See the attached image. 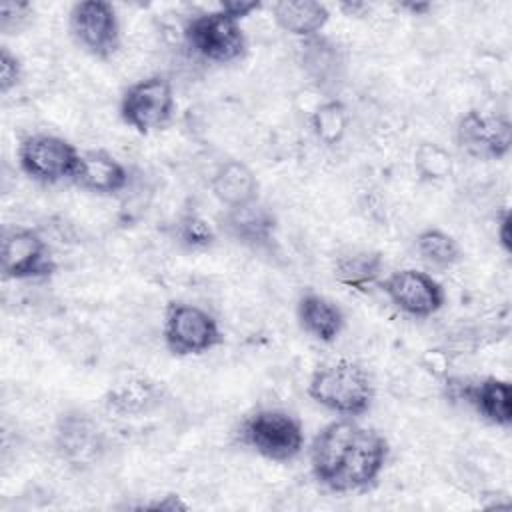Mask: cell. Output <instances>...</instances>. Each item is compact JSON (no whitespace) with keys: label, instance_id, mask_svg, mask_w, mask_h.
I'll use <instances>...</instances> for the list:
<instances>
[{"label":"cell","instance_id":"10","mask_svg":"<svg viewBox=\"0 0 512 512\" xmlns=\"http://www.w3.org/2000/svg\"><path fill=\"white\" fill-rule=\"evenodd\" d=\"M0 268L8 280H38L56 272L48 242L32 228H4L0 242Z\"/></svg>","mask_w":512,"mask_h":512},{"label":"cell","instance_id":"15","mask_svg":"<svg viewBox=\"0 0 512 512\" xmlns=\"http://www.w3.org/2000/svg\"><path fill=\"white\" fill-rule=\"evenodd\" d=\"M456 396L470 404L482 420L500 428L512 426V390L508 380L486 376L476 382H464L458 386Z\"/></svg>","mask_w":512,"mask_h":512},{"label":"cell","instance_id":"11","mask_svg":"<svg viewBox=\"0 0 512 512\" xmlns=\"http://www.w3.org/2000/svg\"><path fill=\"white\" fill-rule=\"evenodd\" d=\"M390 304L412 318H430L446 304L442 284L428 272L402 268L378 282Z\"/></svg>","mask_w":512,"mask_h":512},{"label":"cell","instance_id":"28","mask_svg":"<svg viewBox=\"0 0 512 512\" xmlns=\"http://www.w3.org/2000/svg\"><path fill=\"white\" fill-rule=\"evenodd\" d=\"M218 8L224 10L228 16H232V18H236L240 22L246 16L258 12L262 8V2L260 0H226Z\"/></svg>","mask_w":512,"mask_h":512},{"label":"cell","instance_id":"3","mask_svg":"<svg viewBox=\"0 0 512 512\" xmlns=\"http://www.w3.org/2000/svg\"><path fill=\"white\" fill-rule=\"evenodd\" d=\"M238 440L266 460L290 462L304 448V428L286 410L260 408L242 420Z\"/></svg>","mask_w":512,"mask_h":512},{"label":"cell","instance_id":"24","mask_svg":"<svg viewBox=\"0 0 512 512\" xmlns=\"http://www.w3.org/2000/svg\"><path fill=\"white\" fill-rule=\"evenodd\" d=\"M450 152L438 142H420L414 150V170L422 182H442L452 174Z\"/></svg>","mask_w":512,"mask_h":512},{"label":"cell","instance_id":"1","mask_svg":"<svg viewBox=\"0 0 512 512\" xmlns=\"http://www.w3.org/2000/svg\"><path fill=\"white\" fill-rule=\"evenodd\" d=\"M388 440L356 418H338L318 430L310 444V472L330 492H362L382 474Z\"/></svg>","mask_w":512,"mask_h":512},{"label":"cell","instance_id":"2","mask_svg":"<svg viewBox=\"0 0 512 512\" xmlns=\"http://www.w3.org/2000/svg\"><path fill=\"white\" fill-rule=\"evenodd\" d=\"M306 392L318 406L342 418L364 416L376 396L370 374L352 360H334L316 368L308 380Z\"/></svg>","mask_w":512,"mask_h":512},{"label":"cell","instance_id":"30","mask_svg":"<svg viewBox=\"0 0 512 512\" xmlns=\"http://www.w3.org/2000/svg\"><path fill=\"white\" fill-rule=\"evenodd\" d=\"M140 508H152V510H162V512H178V510H188V504L180 496L170 494V496H162L156 502L142 504Z\"/></svg>","mask_w":512,"mask_h":512},{"label":"cell","instance_id":"20","mask_svg":"<svg viewBox=\"0 0 512 512\" xmlns=\"http://www.w3.org/2000/svg\"><path fill=\"white\" fill-rule=\"evenodd\" d=\"M300 64L308 78L320 88L328 90L342 80L344 58L334 42L324 36H312L302 40Z\"/></svg>","mask_w":512,"mask_h":512},{"label":"cell","instance_id":"31","mask_svg":"<svg viewBox=\"0 0 512 512\" xmlns=\"http://www.w3.org/2000/svg\"><path fill=\"white\" fill-rule=\"evenodd\" d=\"M404 8H410L414 14H420V12H426L430 8V4H406Z\"/></svg>","mask_w":512,"mask_h":512},{"label":"cell","instance_id":"9","mask_svg":"<svg viewBox=\"0 0 512 512\" xmlns=\"http://www.w3.org/2000/svg\"><path fill=\"white\" fill-rule=\"evenodd\" d=\"M458 148L476 160H502L512 148V122L506 114L472 108L454 128Z\"/></svg>","mask_w":512,"mask_h":512},{"label":"cell","instance_id":"26","mask_svg":"<svg viewBox=\"0 0 512 512\" xmlns=\"http://www.w3.org/2000/svg\"><path fill=\"white\" fill-rule=\"evenodd\" d=\"M32 14L34 8L30 2L6 0L0 4V30L4 34H14L32 20Z\"/></svg>","mask_w":512,"mask_h":512},{"label":"cell","instance_id":"8","mask_svg":"<svg viewBox=\"0 0 512 512\" xmlns=\"http://www.w3.org/2000/svg\"><path fill=\"white\" fill-rule=\"evenodd\" d=\"M68 30L86 54L108 60L120 46L116 8L106 0H82L70 8Z\"/></svg>","mask_w":512,"mask_h":512},{"label":"cell","instance_id":"12","mask_svg":"<svg viewBox=\"0 0 512 512\" xmlns=\"http://www.w3.org/2000/svg\"><path fill=\"white\" fill-rule=\"evenodd\" d=\"M56 450L76 466H88L104 450L102 434L92 418L82 412L62 414L56 426Z\"/></svg>","mask_w":512,"mask_h":512},{"label":"cell","instance_id":"13","mask_svg":"<svg viewBox=\"0 0 512 512\" xmlns=\"http://www.w3.org/2000/svg\"><path fill=\"white\" fill-rule=\"evenodd\" d=\"M222 228L238 244L252 250H266L276 240L278 220L274 212L258 200L248 206L224 210Z\"/></svg>","mask_w":512,"mask_h":512},{"label":"cell","instance_id":"16","mask_svg":"<svg viewBox=\"0 0 512 512\" xmlns=\"http://www.w3.org/2000/svg\"><path fill=\"white\" fill-rule=\"evenodd\" d=\"M210 190L224 210L248 206L260 198V182L254 170L242 160H224L210 178Z\"/></svg>","mask_w":512,"mask_h":512},{"label":"cell","instance_id":"6","mask_svg":"<svg viewBox=\"0 0 512 512\" xmlns=\"http://www.w3.org/2000/svg\"><path fill=\"white\" fill-rule=\"evenodd\" d=\"M174 108V86L164 74L140 78L120 98V118L138 134L162 130L172 120Z\"/></svg>","mask_w":512,"mask_h":512},{"label":"cell","instance_id":"19","mask_svg":"<svg viewBox=\"0 0 512 512\" xmlns=\"http://www.w3.org/2000/svg\"><path fill=\"white\" fill-rule=\"evenodd\" d=\"M272 18L286 34L306 40L324 30L330 20V10L316 0H280L272 4Z\"/></svg>","mask_w":512,"mask_h":512},{"label":"cell","instance_id":"18","mask_svg":"<svg viewBox=\"0 0 512 512\" xmlns=\"http://www.w3.org/2000/svg\"><path fill=\"white\" fill-rule=\"evenodd\" d=\"M160 402H162V388L158 386V382L146 376H126L114 382L104 396L106 408L120 416L148 414Z\"/></svg>","mask_w":512,"mask_h":512},{"label":"cell","instance_id":"29","mask_svg":"<svg viewBox=\"0 0 512 512\" xmlns=\"http://www.w3.org/2000/svg\"><path fill=\"white\" fill-rule=\"evenodd\" d=\"M512 218H510V210L504 208L500 210V214L496 216V238H498V244L500 248L510 254L512 252Z\"/></svg>","mask_w":512,"mask_h":512},{"label":"cell","instance_id":"5","mask_svg":"<svg viewBox=\"0 0 512 512\" xmlns=\"http://www.w3.org/2000/svg\"><path fill=\"white\" fill-rule=\"evenodd\" d=\"M164 346L174 356H200L222 344L218 320L190 302H170L162 326Z\"/></svg>","mask_w":512,"mask_h":512},{"label":"cell","instance_id":"7","mask_svg":"<svg viewBox=\"0 0 512 512\" xmlns=\"http://www.w3.org/2000/svg\"><path fill=\"white\" fill-rule=\"evenodd\" d=\"M80 152L76 146L56 134H30L18 146V164L22 172L40 184H58L72 180Z\"/></svg>","mask_w":512,"mask_h":512},{"label":"cell","instance_id":"22","mask_svg":"<svg viewBox=\"0 0 512 512\" xmlns=\"http://www.w3.org/2000/svg\"><path fill=\"white\" fill-rule=\"evenodd\" d=\"M414 246L420 260L434 270H448L462 260L458 240L440 228H426L418 232Z\"/></svg>","mask_w":512,"mask_h":512},{"label":"cell","instance_id":"23","mask_svg":"<svg viewBox=\"0 0 512 512\" xmlns=\"http://www.w3.org/2000/svg\"><path fill=\"white\" fill-rule=\"evenodd\" d=\"M350 126V114L342 100L330 98L320 102L310 114V128L318 142L326 146H336L344 140Z\"/></svg>","mask_w":512,"mask_h":512},{"label":"cell","instance_id":"21","mask_svg":"<svg viewBox=\"0 0 512 512\" xmlns=\"http://www.w3.org/2000/svg\"><path fill=\"white\" fill-rule=\"evenodd\" d=\"M384 270V258L376 250H350L334 260V278L342 286L358 292H366L380 282Z\"/></svg>","mask_w":512,"mask_h":512},{"label":"cell","instance_id":"4","mask_svg":"<svg viewBox=\"0 0 512 512\" xmlns=\"http://www.w3.org/2000/svg\"><path fill=\"white\" fill-rule=\"evenodd\" d=\"M184 40L196 56L214 64H232L248 50L242 24L220 8L190 18L184 26Z\"/></svg>","mask_w":512,"mask_h":512},{"label":"cell","instance_id":"17","mask_svg":"<svg viewBox=\"0 0 512 512\" xmlns=\"http://www.w3.org/2000/svg\"><path fill=\"white\" fill-rule=\"evenodd\" d=\"M300 328L322 344H332L344 330L346 316L342 308L318 292H304L296 302Z\"/></svg>","mask_w":512,"mask_h":512},{"label":"cell","instance_id":"27","mask_svg":"<svg viewBox=\"0 0 512 512\" xmlns=\"http://www.w3.org/2000/svg\"><path fill=\"white\" fill-rule=\"evenodd\" d=\"M22 74V60L8 46H0V92L8 94L14 90L20 84Z\"/></svg>","mask_w":512,"mask_h":512},{"label":"cell","instance_id":"14","mask_svg":"<svg viewBox=\"0 0 512 512\" xmlns=\"http://www.w3.org/2000/svg\"><path fill=\"white\" fill-rule=\"evenodd\" d=\"M128 180V168L116 156L106 150H86L80 152V160L70 182L86 192L112 196L126 190Z\"/></svg>","mask_w":512,"mask_h":512},{"label":"cell","instance_id":"25","mask_svg":"<svg viewBox=\"0 0 512 512\" xmlns=\"http://www.w3.org/2000/svg\"><path fill=\"white\" fill-rule=\"evenodd\" d=\"M174 238L178 246L190 252L208 250L216 242V230L214 226L200 214L188 212L182 214L174 224Z\"/></svg>","mask_w":512,"mask_h":512}]
</instances>
